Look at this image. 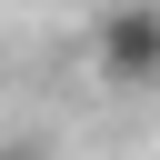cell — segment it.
<instances>
[{"label": "cell", "instance_id": "6da1fadb", "mask_svg": "<svg viewBox=\"0 0 160 160\" xmlns=\"http://www.w3.org/2000/svg\"><path fill=\"white\" fill-rule=\"evenodd\" d=\"M100 80L110 90H150L160 80V0H130L100 20Z\"/></svg>", "mask_w": 160, "mask_h": 160}, {"label": "cell", "instance_id": "7a4b0ae2", "mask_svg": "<svg viewBox=\"0 0 160 160\" xmlns=\"http://www.w3.org/2000/svg\"><path fill=\"white\" fill-rule=\"evenodd\" d=\"M0 160H50V140H0Z\"/></svg>", "mask_w": 160, "mask_h": 160}]
</instances>
